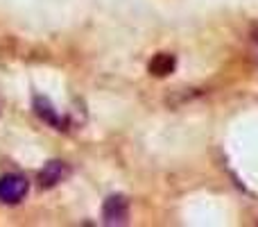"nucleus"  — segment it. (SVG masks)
I'll use <instances>...</instances> for the list:
<instances>
[{"label":"nucleus","instance_id":"obj_4","mask_svg":"<svg viewBox=\"0 0 258 227\" xmlns=\"http://www.w3.org/2000/svg\"><path fill=\"white\" fill-rule=\"evenodd\" d=\"M63 173H66V166H63L61 161H48V164L41 168V173H39V184L43 189L54 187V184L61 182Z\"/></svg>","mask_w":258,"mask_h":227},{"label":"nucleus","instance_id":"obj_2","mask_svg":"<svg viewBox=\"0 0 258 227\" xmlns=\"http://www.w3.org/2000/svg\"><path fill=\"white\" fill-rule=\"evenodd\" d=\"M102 218L107 225H120L129 218V202L125 196H109L102 205Z\"/></svg>","mask_w":258,"mask_h":227},{"label":"nucleus","instance_id":"obj_1","mask_svg":"<svg viewBox=\"0 0 258 227\" xmlns=\"http://www.w3.org/2000/svg\"><path fill=\"white\" fill-rule=\"evenodd\" d=\"M27 189H30V182H27L23 175L18 173H9L0 177V202L5 205H16L25 198Z\"/></svg>","mask_w":258,"mask_h":227},{"label":"nucleus","instance_id":"obj_5","mask_svg":"<svg viewBox=\"0 0 258 227\" xmlns=\"http://www.w3.org/2000/svg\"><path fill=\"white\" fill-rule=\"evenodd\" d=\"M174 66H177V59H174L172 55H168V53H161V55H154V57H152L150 73L152 75L165 77V75H170V73L174 71Z\"/></svg>","mask_w":258,"mask_h":227},{"label":"nucleus","instance_id":"obj_3","mask_svg":"<svg viewBox=\"0 0 258 227\" xmlns=\"http://www.w3.org/2000/svg\"><path fill=\"white\" fill-rule=\"evenodd\" d=\"M32 107H34V114L39 116L43 123H48L50 127H57V129H63V116L54 109V105L50 103L48 98H43V96H34V100H32Z\"/></svg>","mask_w":258,"mask_h":227},{"label":"nucleus","instance_id":"obj_6","mask_svg":"<svg viewBox=\"0 0 258 227\" xmlns=\"http://www.w3.org/2000/svg\"><path fill=\"white\" fill-rule=\"evenodd\" d=\"M254 41H256V43H258V27H256V30H254Z\"/></svg>","mask_w":258,"mask_h":227}]
</instances>
